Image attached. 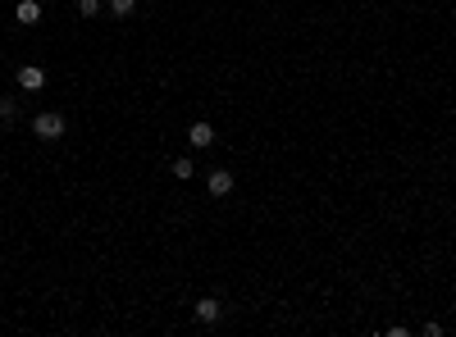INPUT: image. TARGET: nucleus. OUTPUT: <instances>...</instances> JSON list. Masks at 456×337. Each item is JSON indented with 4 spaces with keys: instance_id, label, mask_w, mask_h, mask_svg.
Segmentation results:
<instances>
[{
    "instance_id": "f257e3e1",
    "label": "nucleus",
    "mask_w": 456,
    "mask_h": 337,
    "mask_svg": "<svg viewBox=\"0 0 456 337\" xmlns=\"http://www.w3.org/2000/svg\"><path fill=\"white\" fill-rule=\"evenodd\" d=\"M32 132H37L41 141H60L64 132H69V124H64V114L46 110V114H37V119H32Z\"/></svg>"
},
{
    "instance_id": "f03ea898",
    "label": "nucleus",
    "mask_w": 456,
    "mask_h": 337,
    "mask_svg": "<svg viewBox=\"0 0 456 337\" xmlns=\"http://www.w3.org/2000/svg\"><path fill=\"white\" fill-rule=\"evenodd\" d=\"M192 310H196V319H201V324H219V319H224V305H219L215 297H201Z\"/></svg>"
},
{
    "instance_id": "7ed1b4c3",
    "label": "nucleus",
    "mask_w": 456,
    "mask_h": 337,
    "mask_svg": "<svg viewBox=\"0 0 456 337\" xmlns=\"http://www.w3.org/2000/svg\"><path fill=\"white\" fill-rule=\"evenodd\" d=\"M19 87H23V91H41V87H46V73H41L37 64H23V69H19Z\"/></svg>"
},
{
    "instance_id": "20e7f679",
    "label": "nucleus",
    "mask_w": 456,
    "mask_h": 337,
    "mask_svg": "<svg viewBox=\"0 0 456 337\" xmlns=\"http://www.w3.org/2000/svg\"><path fill=\"white\" fill-rule=\"evenodd\" d=\"M187 141H192L196 150L215 146V128H210V124H187Z\"/></svg>"
},
{
    "instance_id": "39448f33",
    "label": "nucleus",
    "mask_w": 456,
    "mask_h": 337,
    "mask_svg": "<svg viewBox=\"0 0 456 337\" xmlns=\"http://www.w3.org/2000/svg\"><path fill=\"white\" fill-rule=\"evenodd\" d=\"M14 19H19L23 27L41 23V5H37V0H19V5H14Z\"/></svg>"
},
{
    "instance_id": "423d86ee",
    "label": "nucleus",
    "mask_w": 456,
    "mask_h": 337,
    "mask_svg": "<svg viewBox=\"0 0 456 337\" xmlns=\"http://www.w3.org/2000/svg\"><path fill=\"white\" fill-rule=\"evenodd\" d=\"M205 187H210V196H228V191H233V174H228V169H215V174L205 178Z\"/></svg>"
},
{
    "instance_id": "0eeeda50",
    "label": "nucleus",
    "mask_w": 456,
    "mask_h": 337,
    "mask_svg": "<svg viewBox=\"0 0 456 337\" xmlns=\"http://www.w3.org/2000/svg\"><path fill=\"white\" fill-rule=\"evenodd\" d=\"M0 119H5V124L19 119V100H14V96H0Z\"/></svg>"
},
{
    "instance_id": "6e6552de",
    "label": "nucleus",
    "mask_w": 456,
    "mask_h": 337,
    "mask_svg": "<svg viewBox=\"0 0 456 337\" xmlns=\"http://www.w3.org/2000/svg\"><path fill=\"white\" fill-rule=\"evenodd\" d=\"M133 10H137V0H110V14H119V19H128Z\"/></svg>"
},
{
    "instance_id": "1a4fd4ad",
    "label": "nucleus",
    "mask_w": 456,
    "mask_h": 337,
    "mask_svg": "<svg viewBox=\"0 0 456 337\" xmlns=\"http://www.w3.org/2000/svg\"><path fill=\"white\" fill-rule=\"evenodd\" d=\"M174 178H178V183H187V178H192V160H174Z\"/></svg>"
},
{
    "instance_id": "9d476101",
    "label": "nucleus",
    "mask_w": 456,
    "mask_h": 337,
    "mask_svg": "<svg viewBox=\"0 0 456 337\" xmlns=\"http://www.w3.org/2000/svg\"><path fill=\"white\" fill-rule=\"evenodd\" d=\"M78 14L91 19V14H101V0H78Z\"/></svg>"
}]
</instances>
